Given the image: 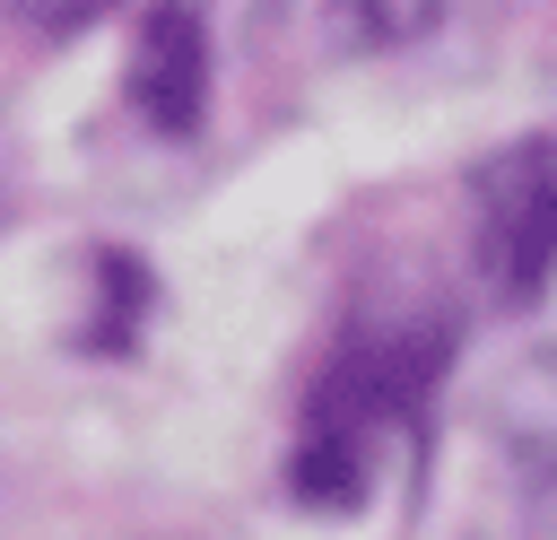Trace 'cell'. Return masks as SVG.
Instances as JSON below:
<instances>
[{"mask_svg": "<svg viewBox=\"0 0 557 540\" xmlns=\"http://www.w3.org/2000/svg\"><path fill=\"white\" fill-rule=\"evenodd\" d=\"M453 357V322L444 314H366L339 331L331 366L305 392V435H296V496L305 505H366L383 488V470L418 444V409L435 392Z\"/></svg>", "mask_w": 557, "mask_h": 540, "instance_id": "1", "label": "cell"}, {"mask_svg": "<svg viewBox=\"0 0 557 540\" xmlns=\"http://www.w3.org/2000/svg\"><path fill=\"white\" fill-rule=\"evenodd\" d=\"M200 96H209V35L191 9H157L139 35V61H131V105L148 113V131L174 139L200 122Z\"/></svg>", "mask_w": 557, "mask_h": 540, "instance_id": "4", "label": "cell"}, {"mask_svg": "<svg viewBox=\"0 0 557 540\" xmlns=\"http://www.w3.org/2000/svg\"><path fill=\"white\" fill-rule=\"evenodd\" d=\"M487 444H496V479H505L522 540H557V348H531L496 383Z\"/></svg>", "mask_w": 557, "mask_h": 540, "instance_id": "3", "label": "cell"}, {"mask_svg": "<svg viewBox=\"0 0 557 540\" xmlns=\"http://www.w3.org/2000/svg\"><path fill=\"white\" fill-rule=\"evenodd\" d=\"M9 17H26V26H87V17H104L113 0H0Z\"/></svg>", "mask_w": 557, "mask_h": 540, "instance_id": "6", "label": "cell"}, {"mask_svg": "<svg viewBox=\"0 0 557 540\" xmlns=\"http://www.w3.org/2000/svg\"><path fill=\"white\" fill-rule=\"evenodd\" d=\"M444 17V0H322V26L339 52H400Z\"/></svg>", "mask_w": 557, "mask_h": 540, "instance_id": "5", "label": "cell"}, {"mask_svg": "<svg viewBox=\"0 0 557 540\" xmlns=\"http://www.w3.org/2000/svg\"><path fill=\"white\" fill-rule=\"evenodd\" d=\"M470 261L496 305H531L557 270V139H522L470 174Z\"/></svg>", "mask_w": 557, "mask_h": 540, "instance_id": "2", "label": "cell"}]
</instances>
